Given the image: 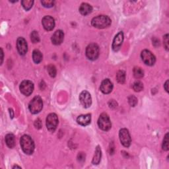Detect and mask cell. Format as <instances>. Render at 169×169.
Masks as SVG:
<instances>
[{
    "mask_svg": "<svg viewBox=\"0 0 169 169\" xmlns=\"http://www.w3.org/2000/svg\"><path fill=\"white\" fill-rule=\"evenodd\" d=\"M20 146L22 150L27 155H31L34 150V143L32 138L27 135H24L20 138Z\"/></svg>",
    "mask_w": 169,
    "mask_h": 169,
    "instance_id": "obj_1",
    "label": "cell"
},
{
    "mask_svg": "<svg viewBox=\"0 0 169 169\" xmlns=\"http://www.w3.org/2000/svg\"><path fill=\"white\" fill-rule=\"evenodd\" d=\"M91 24L95 28L105 29L110 25L111 19L106 15H99L92 19Z\"/></svg>",
    "mask_w": 169,
    "mask_h": 169,
    "instance_id": "obj_2",
    "label": "cell"
},
{
    "mask_svg": "<svg viewBox=\"0 0 169 169\" xmlns=\"http://www.w3.org/2000/svg\"><path fill=\"white\" fill-rule=\"evenodd\" d=\"M43 108V102L39 96L34 97L29 105V109L33 114H38Z\"/></svg>",
    "mask_w": 169,
    "mask_h": 169,
    "instance_id": "obj_3",
    "label": "cell"
},
{
    "mask_svg": "<svg viewBox=\"0 0 169 169\" xmlns=\"http://www.w3.org/2000/svg\"><path fill=\"white\" fill-rule=\"evenodd\" d=\"M86 56L90 60H95L99 56V48L96 44H91L86 48Z\"/></svg>",
    "mask_w": 169,
    "mask_h": 169,
    "instance_id": "obj_4",
    "label": "cell"
},
{
    "mask_svg": "<svg viewBox=\"0 0 169 169\" xmlns=\"http://www.w3.org/2000/svg\"><path fill=\"white\" fill-rule=\"evenodd\" d=\"M98 125L102 130L109 131L112 127L111 121L109 115L106 113L100 114L98 120Z\"/></svg>",
    "mask_w": 169,
    "mask_h": 169,
    "instance_id": "obj_5",
    "label": "cell"
},
{
    "mask_svg": "<svg viewBox=\"0 0 169 169\" xmlns=\"http://www.w3.org/2000/svg\"><path fill=\"white\" fill-rule=\"evenodd\" d=\"M58 124V116L54 113L50 114L47 118V129L51 131L54 132Z\"/></svg>",
    "mask_w": 169,
    "mask_h": 169,
    "instance_id": "obj_6",
    "label": "cell"
},
{
    "mask_svg": "<svg viewBox=\"0 0 169 169\" xmlns=\"http://www.w3.org/2000/svg\"><path fill=\"white\" fill-rule=\"evenodd\" d=\"M141 58L143 62L149 66L154 65L156 61L155 56L149 50H144L142 51L141 54Z\"/></svg>",
    "mask_w": 169,
    "mask_h": 169,
    "instance_id": "obj_7",
    "label": "cell"
},
{
    "mask_svg": "<svg viewBox=\"0 0 169 169\" xmlns=\"http://www.w3.org/2000/svg\"><path fill=\"white\" fill-rule=\"evenodd\" d=\"M34 90V84L32 81L25 80L20 85V91L25 96H29L33 93Z\"/></svg>",
    "mask_w": 169,
    "mask_h": 169,
    "instance_id": "obj_8",
    "label": "cell"
},
{
    "mask_svg": "<svg viewBox=\"0 0 169 169\" xmlns=\"http://www.w3.org/2000/svg\"><path fill=\"white\" fill-rule=\"evenodd\" d=\"M120 140L122 143V144L126 147H128L131 145V137L130 133L127 129H122L119 133Z\"/></svg>",
    "mask_w": 169,
    "mask_h": 169,
    "instance_id": "obj_9",
    "label": "cell"
},
{
    "mask_svg": "<svg viewBox=\"0 0 169 169\" xmlns=\"http://www.w3.org/2000/svg\"><path fill=\"white\" fill-rule=\"evenodd\" d=\"M79 100L81 104L83 105V107L89 108L92 104V98L91 94L87 91H82L79 95Z\"/></svg>",
    "mask_w": 169,
    "mask_h": 169,
    "instance_id": "obj_10",
    "label": "cell"
},
{
    "mask_svg": "<svg viewBox=\"0 0 169 169\" xmlns=\"http://www.w3.org/2000/svg\"><path fill=\"white\" fill-rule=\"evenodd\" d=\"M17 47L19 53L21 56H24L27 54L28 50V45L27 41L25 40L24 38L20 37L17 39Z\"/></svg>",
    "mask_w": 169,
    "mask_h": 169,
    "instance_id": "obj_11",
    "label": "cell"
},
{
    "mask_svg": "<svg viewBox=\"0 0 169 169\" xmlns=\"http://www.w3.org/2000/svg\"><path fill=\"white\" fill-rule=\"evenodd\" d=\"M42 23L43 27L45 30H52L55 27V20L53 17L51 16H45L42 20Z\"/></svg>",
    "mask_w": 169,
    "mask_h": 169,
    "instance_id": "obj_12",
    "label": "cell"
},
{
    "mask_svg": "<svg viewBox=\"0 0 169 169\" xmlns=\"http://www.w3.org/2000/svg\"><path fill=\"white\" fill-rule=\"evenodd\" d=\"M123 40H124V34L122 32H120L116 35L113 40V43H112V48H113L114 51L117 52L120 50L123 43Z\"/></svg>",
    "mask_w": 169,
    "mask_h": 169,
    "instance_id": "obj_13",
    "label": "cell"
},
{
    "mask_svg": "<svg viewBox=\"0 0 169 169\" xmlns=\"http://www.w3.org/2000/svg\"><path fill=\"white\" fill-rule=\"evenodd\" d=\"M100 89L104 94H109L113 89V84L109 79H106L102 81Z\"/></svg>",
    "mask_w": 169,
    "mask_h": 169,
    "instance_id": "obj_14",
    "label": "cell"
},
{
    "mask_svg": "<svg viewBox=\"0 0 169 169\" xmlns=\"http://www.w3.org/2000/svg\"><path fill=\"white\" fill-rule=\"evenodd\" d=\"M64 38V34L62 30H56V31L52 35V42L55 45H60L62 43L63 40Z\"/></svg>",
    "mask_w": 169,
    "mask_h": 169,
    "instance_id": "obj_15",
    "label": "cell"
},
{
    "mask_svg": "<svg viewBox=\"0 0 169 169\" xmlns=\"http://www.w3.org/2000/svg\"><path fill=\"white\" fill-rule=\"evenodd\" d=\"M91 120V114H85V115H81L78 116V118H77V122H78V124L81 126H88Z\"/></svg>",
    "mask_w": 169,
    "mask_h": 169,
    "instance_id": "obj_16",
    "label": "cell"
},
{
    "mask_svg": "<svg viewBox=\"0 0 169 169\" xmlns=\"http://www.w3.org/2000/svg\"><path fill=\"white\" fill-rule=\"evenodd\" d=\"M92 11H93V7H92L91 5L87 3H82L79 7V12L81 15H85V16L90 14Z\"/></svg>",
    "mask_w": 169,
    "mask_h": 169,
    "instance_id": "obj_17",
    "label": "cell"
},
{
    "mask_svg": "<svg viewBox=\"0 0 169 169\" xmlns=\"http://www.w3.org/2000/svg\"><path fill=\"white\" fill-rule=\"evenodd\" d=\"M101 156H102V153H101L100 148L99 146H97L95 150L94 157L93 158V161H92L93 165H99L101 160Z\"/></svg>",
    "mask_w": 169,
    "mask_h": 169,
    "instance_id": "obj_18",
    "label": "cell"
},
{
    "mask_svg": "<svg viewBox=\"0 0 169 169\" xmlns=\"http://www.w3.org/2000/svg\"><path fill=\"white\" fill-rule=\"evenodd\" d=\"M33 58L34 63L39 64L42 61L43 59V56L40 51L38 50H34L33 52Z\"/></svg>",
    "mask_w": 169,
    "mask_h": 169,
    "instance_id": "obj_19",
    "label": "cell"
},
{
    "mask_svg": "<svg viewBox=\"0 0 169 169\" xmlns=\"http://www.w3.org/2000/svg\"><path fill=\"white\" fill-rule=\"evenodd\" d=\"M6 143L7 145L9 148H11V149L13 148L15 145V141L14 135H13L11 134H7L6 136Z\"/></svg>",
    "mask_w": 169,
    "mask_h": 169,
    "instance_id": "obj_20",
    "label": "cell"
},
{
    "mask_svg": "<svg viewBox=\"0 0 169 169\" xmlns=\"http://www.w3.org/2000/svg\"><path fill=\"white\" fill-rule=\"evenodd\" d=\"M116 79L119 83H124L126 81V72L124 71H119L116 75Z\"/></svg>",
    "mask_w": 169,
    "mask_h": 169,
    "instance_id": "obj_21",
    "label": "cell"
},
{
    "mask_svg": "<svg viewBox=\"0 0 169 169\" xmlns=\"http://www.w3.org/2000/svg\"><path fill=\"white\" fill-rule=\"evenodd\" d=\"M134 77L137 79H141L144 76V71L139 67H136L134 69Z\"/></svg>",
    "mask_w": 169,
    "mask_h": 169,
    "instance_id": "obj_22",
    "label": "cell"
},
{
    "mask_svg": "<svg viewBox=\"0 0 169 169\" xmlns=\"http://www.w3.org/2000/svg\"><path fill=\"white\" fill-rule=\"evenodd\" d=\"M34 3V1L33 0H23L21 2V4L23 7V8L26 10V11H29L32 8Z\"/></svg>",
    "mask_w": 169,
    "mask_h": 169,
    "instance_id": "obj_23",
    "label": "cell"
},
{
    "mask_svg": "<svg viewBox=\"0 0 169 169\" xmlns=\"http://www.w3.org/2000/svg\"><path fill=\"white\" fill-rule=\"evenodd\" d=\"M133 89L136 92H140L143 89V85L141 81H136L133 85Z\"/></svg>",
    "mask_w": 169,
    "mask_h": 169,
    "instance_id": "obj_24",
    "label": "cell"
},
{
    "mask_svg": "<svg viewBox=\"0 0 169 169\" xmlns=\"http://www.w3.org/2000/svg\"><path fill=\"white\" fill-rule=\"evenodd\" d=\"M48 73L50 77L52 78H54L56 75V73H57V71H56V68L54 65H50L48 67Z\"/></svg>",
    "mask_w": 169,
    "mask_h": 169,
    "instance_id": "obj_25",
    "label": "cell"
},
{
    "mask_svg": "<svg viewBox=\"0 0 169 169\" xmlns=\"http://www.w3.org/2000/svg\"><path fill=\"white\" fill-rule=\"evenodd\" d=\"M30 39L33 43H37L40 41L39 34L37 31H33L30 34Z\"/></svg>",
    "mask_w": 169,
    "mask_h": 169,
    "instance_id": "obj_26",
    "label": "cell"
},
{
    "mask_svg": "<svg viewBox=\"0 0 169 169\" xmlns=\"http://www.w3.org/2000/svg\"><path fill=\"white\" fill-rule=\"evenodd\" d=\"M162 149L164 151H168V134L165 135V137H164L163 143H162Z\"/></svg>",
    "mask_w": 169,
    "mask_h": 169,
    "instance_id": "obj_27",
    "label": "cell"
},
{
    "mask_svg": "<svg viewBox=\"0 0 169 169\" xmlns=\"http://www.w3.org/2000/svg\"><path fill=\"white\" fill-rule=\"evenodd\" d=\"M128 102L129 104L131 106H136L137 104V99L134 95H131L128 98Z\"/></svg>",
    "mask_w": 169,
    "mask_h": 169,
    "instance_id": "obj_28",
    "label": "cell"
},
{
    "mask_svg": "<svg viewBox=\"0 0 169 169\" xmlns=\"http://www.w3.org/2000/svg\"><path fill=\"white\" fill-rule=\"evenodd\" d=\"M41 3L42 4V6L45 7L47 8H50L54 6V2L52 1V0H47V1H42L41 2Z\"/></svg>",
    "mask_w": 169,
    "mask_h": 169,
    "instance_id": "obj_29",
    "label": "cell"
},
{
    "mask_svg": "<svg viewBox=\"0 0 169 169\" xmlns=\"http://www.w3.org/2000/svg\"><path fill=\"white\" fill-rule=\"evenodd\" d=\"M163 42H164V46H165V49L168 51V34H166L164 36L163 38Z\"/></svg>",
    "mask_w": 169,
    "mask_h": 169,
    "instance_id": "obj_30",
    "label": "cell"
},
{
    "mask_svg": "<svg viewBox=\"0 0 169 169\" xmlns=\"http://www.w3.org/2000/svg\"><path fill=\"white\" fill-rule=\"evenodd\" d=\"M34 126L37 129L41 128V127H42V122H41V120L40 119H37L34 122Z\"/></svg>",
    "mask_w": 169,
    "mask_h": 169,
    "instance_id": "obj_31",
    "label": "cell"
},
{
    "mask_svg": "<svg viewBox=\"0 0 169 169\" xmlns=\"http://www.w3.org/2000/svg\"><path fill=\"white\" fill-rule=\"evenodd\" d=\"M82 155V153H79V155H78V157L80 158H79V161H84L85 160V155H83V156H81Z\"/></svg>",
    "mask_w": 169,
    "mask_h": 169,
    "instance_id": "obj_32",
    "label": "cell"
},
{
    "mask_svg": "<svg viewBox=\"0 0 169 169\" xmlns=\"http://www.w3.org/2000/svg\"><path fill=\"white\" fill-rule=\"evenodd\" d=\"M164 86H165V89L166 90L167 92H168V81H167L165 84L164 85Z\"/></svg>",
    "mask_w": 169,
    "mask_h": 169,
    "instance_id": "obj_33",
    "label": "cell"
},
{
    "mask_svg": "<svg viewBox=\"0 0 169 169\" xmlns=\"http://www.w3.org/2000/svg\"><path fill=\"white\" fill-rule=\"evenodd\" d=\"M1 54H2V57H1V64L3 63V50L1 49Z\"/></svg>",
    "mask_w": 169,
    "mask_h": 169,
    "instance_id": "obj_34",
    "label": "cell"
},
{
    "mask_svg": "<svg viewBox=\"0 0 169 169\" xmlns=\"http://www.w3.org/2000/svg\"><path fill=\"white\" fill-rule=\"evenodd\" d=\"M21 168V167H18V166H15V167H13V168Z\"/></svg>",
    "mask_w": 169,
    "mask_h": 169,
    "instance_id": "obj_35",
    "label": "cell"
}]
</instances>
